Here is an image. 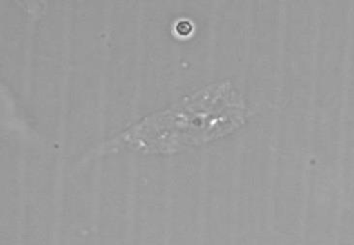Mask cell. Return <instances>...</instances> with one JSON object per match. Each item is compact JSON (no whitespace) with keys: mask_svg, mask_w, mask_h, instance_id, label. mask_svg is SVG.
<instances>
[{"mask_svg":"<svg viewBox=\"0 0 354 245\" xmlns=\"http://www.w3.org/2000/svg\"><path fill=\"white\" fill-rule=\"evenodd\" d=\"M246 117L241 96L230 82H221L145 119L123 135V141L147 151H169L229 133Z\"/></svg>","mask_w":354,"mask_h":245,"instance_id":"cell-1","label":"cell"}]
</instances>
